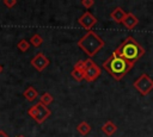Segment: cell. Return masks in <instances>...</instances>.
Instances as JSON below:
<instances>
[{"instance_id": "cell-23", "label": "cell", "mask_w": 153, "mask_h": 137, "mask_svg": "<svg viewBox=\"0 0 153 137\" xmlns=\"http://www.w3.org/2000/svg\"><path fill=\"white\" fill-rule=\"evenodd\" d=\"M16 137H24V136H22V135H19V136H16Z\"/></svg>"}, {"instance_id": "cell-8", "label": "cell", "mask_w": 153, "mask_h": 137, "mask_svg": "<svg viewBox=\"0 0 153 137\" xmlns=\"http://www.w3.org/2000/svg\"><path fill=\"white\" fill-rule=\"evenodd\" d=\"M78 23H79V25H80L81 27H84V29H86L87 31H90V30L93 27V25L97 23V18H96L91 12L86 11V12H84V13L79 17Z\"/></svg>"}, {"instance_id": "cell-19", "label": "cell", "mask_w": 153, "mask_h": 137, "mask_svg": "<svg viewBox=\"0 0 153 137\" xmlns=\"http://www.w3.org/2000/svg\"><path fill=\"white\" fill-rule=\"evenodd\" d=\"M2 4H4L7 8H12L13 6H16V5H17V0H4V1H2Z\"/></svg>"}, {"instance_id": "cell-10", "label": "cell", "mask_w": 153, "mask_h": 137, "mask_svg": "<svg viewBox=\"0 0 153 137\" xmlns=\"http://www.w3.org/2000/svg\"><path fill=\"white\" fill-rule=\"evenodd\" d=\"M137 24H139V19H137V17H136L134 13H131V12H128V13L126 14V18H124V20H123V23H122V25H123L126 29H128V30L134 29Z\"/></svg>"}, {"instance_id": "cell-16", "label": "cell", "mask_w": 153, "mask_h": 137, "mask_svg": "<svg viewBox=\"0 0 153 137\" xmlns=\"http://www.w3.org/2000/svg\"><path fill=\"white\" fill-rule=\"evenodd\" d=\"M71 76H72L76 82H80V81L84 80V70L72 69V71H71Z\"/></svg>"}, {"instance_id": "cell-7", "label": "cell", "mask_w": 153, "mask_h": 137, "mask_svg": "<svg viewBox=\"0 0 153 137\" xmlns=\"http://www.w3.org/2000/svg\"><path fill=\"white\" fill-rule=\"evenodd\" d=\"M50 61L49 58L43 54V52H37L30 61V64L37 70V71H43L48 66H49Z\"/></svg>"}, {"instance_id": "cell-18", "label": "cell", "mask_w": 153, "mask_h": 137, "mask_svg": "<svg viewBox=\"0 0 153 137\" xmlns=\"http://www.w3.org/2000/svg\"><path fill=\"white\" fill-rule=\"evenodd\" d=\"M73 69H79V70H85V60H79L75 64Z\"/></svg>"}, {"instance_id": "cell-4", "label": "cell", "mask_w": 153, "mask_h": 137, "mask_svg": "<svg viewBox=\"0 0 153 137\" xmlns=\"http://www.w3.org/2000/svg\"><path fill=\"white\" fill-rule=\"evenodd\" d=\"M27 114L37 123V124H43L48 118L49 116L51 114V111L49 110L48 106L43 105L42 102H37L33 106H31L29 110H27Z\"/></svg>"}, {"instance_id": "cell-14", "label": "cell", "mask_w": 153, "mask_h": 137, "mask_svg": "<svg viewBox=\"0 0 153 137\" xmlns=\"http://www.w3.org/2000/svg\"><path fill=\"white\" fill-rule=\"evenodd\" d=\"M29 43H30V45H33L35 48H38V46L42 45V43H43V38H42V36H41L39 33H35V35L31 36Z\"/></svg>"}, {"instance_id": "cell-2", "label": "cell", "mask_w": 153, "mask_h": 137, "mask_svg": "<svg viewBox=\"0 0 153 137\" xmlns=\"http://www.w3.org/2000/svg\"><path fill=\"white\" fill-rule=\"evenodd\" d=\"M115 54H117L118 56L123 57L124 60L129 61V62H133L135 63L137 60H140L146 50L139 44V42L131 37V36H128L124 38V41L117 46V49L114 51Z\"/></svg>"}, {"instance_id": "cell-22", "label": "cell", "mask_w": 153, "mask_h": 137, "mask_svg": "<svg viewBox=\"0 0 153 137\" xmlns=\"http://www.w3.org/2000/svg\"><path fill=\"white\" fill-rule=\"evenodd\" d=\"M2 69H4V68H2V66H1V64H0V74H1V73H2Z\"/></svg>"}, {"instance_id": "cell-9", "label": "cell", "mask_w": 153, "mask_h": 137, "mask_svg": "<svg viewBox=\"0 0 153 137\" xmlns=\"http://www.w3.org/2000/svg\"><path fill=\"white\" fill-rule=\"evenodd\" d=\"M126 12H124V10L122 8V7H120V6H117V7H115L112 11H111V13H110V18H111V20H114L116 24H122L123 23V20H124V18H126Z\"/></svg>"}, {"instance_id": "cell-15", "label": "cell", "mask_w": 153, "mask_h": 137, "mask_svg": "<svg viewBox=\"0 0 153 137\" xmlns=\"http://www.w3.org/2000/svg\"><path fill=\"white\" fill-rule=\"evenodd\" d=\"M53 101H54V96H53L50 93H48V92L43 93V94L39 96V102H42V104L45 105V106L50 105Z\"/></svg>"}, {"instance_id": "cell-17", "label": "cell", "mask_w": 153, "mask_h": 137, "mask_svg": "<svg viewBox=\"0 0 153 137\" xmlns=\"http://www.w3.org/2000/svg\"><path fill=\"white\" fill-rule=\"evenodd\" d=\"M17 48L19 49V51L25 52V51L29 50V48H30V43H29V41H26V39H20V41L17 43Z\"/></svg>"}, {"instance_id": "cell-20", "label": "cell", "mask_w": 153, "mask_h": 137, "mask_svg": "<svg viewBox=\"0 0 153 137\" xmlns=\"http://www.w3.org/2000/svg\"><path fill=\"white\" fill-rule=\"evenodd\" d=\"M81 5H82L86 10H88V8H91V7L94 5V1H93V0H82V1H81Z\"/></svg>"}, {"instance_id": "cell-11", "label": "cell", "mask_w": 153, "mask_h": 137, "mask_svg": "<svg viewBox=\"0 0 153 137\" xmlns=\"http://www.w3.org/2000/svg\"><path fill=\"white\" fill-rule=\"evenodd\" d=\"M100 130H102L103 133H105L106 136L110 137V136H112V135L117 131V126H116V124H115L112 120H106V122L102 125Z\"/></svg>"}, {"instance_id": "cell-1", "label": "cell", "mask_w": 153, "mask_h": 137, "mask_svg": "<svg viewBox=\"0 0 153 137\" xmlns=\"http://www.w3.org/2000/svg\"><path fill=\"white\" fill-rule=\"evenodd\" d=\"M135 63L124 60L123 57L118 56L117 54L112 52L102 64V67L112 76L114 80L120 81L124 77V75L134 67Z\"/></svg>"}, {"instance_id": "cell-6", "label": "cell", "mask_w": 153, "mask_h": 137, "mask_svg": "<svg viewBox=\"0 0 153 137\" xmlns=\"http://www.w3.org/2000/svg\"><path fill=\"white\" fill-rule=\"evenodd\" d=\"M102 74V69L99 66H97L92 58H86L85 60V70H84V80L87 82H93L97 80Z\"/></svg>"}, {"instance_id": "cell-13", "label": "cell", "mask_w": 153, "mask_h": 137, "mask_svg": "<svg viewBox=\"0 0 153 137\" xmlns=\"http://www.w3.org/2000/svg\"><path fill=\"white\" fill-rule=\"evenodd\" d=\"M91 130H92L91 125H90L87 122H85V120L80 122V123L76 125V131H78L81 136H86V135H88V133L91 132Z\"/></svg>"}, {"instance_id": "cell-12", "label": "cell", "mask_w": 153, "mask_h": 137, "mask_svg": "<svg viewBox=\"0 0 153 137\" xmlns=\"http://www.w3.org/2000/svg\"><path fill=\"white\" fill-rule=\"evenodd\" d=\"M23 95H24V98H25L27 101H33L35 99H37L38 92H37L32 86H29V87L23 92Z\"/></svg>"}, {"instance_id": "cell-5", "label": "cell", "mask_w": 153, "mask_h": 137, "mask_svg": "<svg viewBox=\"0 0 153 137\" xmlns=\"http://www.w3.org/2000/svg\"><path fill=\"white\" fill-rule=\"evenodd\" d=\"M133 86L141 95H148L153 91V79L148 74L143 73L134 81Z\"/></svg>"}, {"instance_id": "cell-3", "label": "cell", "mask_w": 153, "mask_h": 137, "mask_svg": "<svg viewBox=\"0 0 153 137\" xmlns=\"http://www.w3.org/2000/svg\"><path fill=\"white\" fill-rule=\"evenodd\" d=\"M78 46L88 56V58L93 57L96 54H98L103 48H104V41L100 38L98 33L94 31L90 30L87 31L79 41H78Z\"/></svg>"}, {"instance_id": "cell-21", "label": "cell", "mask_w": 153, "mask_h": 137, "mask_svg": "<svg viewBox=\"0 0 153 137\" xmlns=\"http://www.w3.org/2000/svg\"><path fill=\"white\" fill-rule=\"evenodd\" d=\"M0 137H10V136H8L4 130H0Z\"/></svg>"}]
</instances>
